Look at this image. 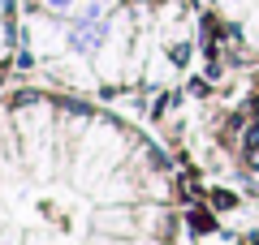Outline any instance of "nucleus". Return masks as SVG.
I'll return each mask as SVG.
<instances>
[{
    "mask_svg": "<svg viewBox=\"0 0 259 245\" xmlns=\"http://www.w3.org/2000/svg\"><path fill=\"white\" fill-rule=\"evenodd\" d=\"M246 163H255V168H259V125L246 129Z\"/></svg>",
    "mask_w": 259,
    "mask_h": 245,
    "instance_id": "1",
    "label": "nucleus"
},
{
    "mask_svg": "<svg viewBox=\"0 0 259 245\" xmlns=\"http://www.w3.org/2000/svg\"><path fill=\"white\" fill-rule=\"evenodd\" d=\"M190 224H194V232H207V228H212V215H207V211H194Z\"/></svg>",
    "mask_w": 259,
    "mask_h": 245,
    "instance_id": "2",
    "label": "nucleus"
}]
</instances>
